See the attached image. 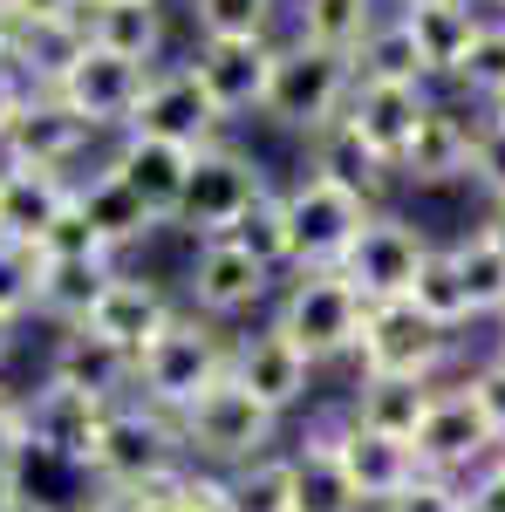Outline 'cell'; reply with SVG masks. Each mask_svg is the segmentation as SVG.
<instances>
[{
	"label": "cell",
	"mask_w": 505,
	"mask_h": 512,
	"mask_svg": "<svg viewBox=\"0 0 505 512\" xmlns=\"http://www.w3.org/2000/svg\"><path fill=\"white\" fill-rule=\"evenodd\" d=\"M185 465H192V458H185L178 417H164V410H151V403L123 396L117 410L103 417V431H96L89 478H96L103 492H137V499H151V492H164Z\"/></svg>",
	"instance_id": "1"
},
{
	"label": "cell",
	"mask_w": 505,
	"mask_h": 512,
	"mask_svg": "<svg viewBox=\"0 0 505 512\" xmlns=\"http://www.w3.org/2000/svg\"><path fill=\"white\" fill-rule=\"evenodd\" d=\"M178 437H185V458L192 465H205V472H239V465H253V458L273 451L280 417L246 383H233V369H226L198 403L178 410Z\"/></svg>",
	"instance_id": "2"
},
{
	"label": "cell",
	"mask_w": 505,
	"mask_h": 512,
	"mask_svg": "<svg viewBox=\"0 0 505 512\" xmlns=\"http://www.w3.org/2000/svg\"><path fill=\"white\" fill-rule=\"evenodd\" d=\"M226 369H233V342H226L212 321H198L192 308H178V321L137 355V383H130V396L151 403V410H164V417H178V410L198 403Z\"/></svg>",
	"instance_id": "3"
},
{
	"label": "cell",
	"mask_w": 505,
	"mask_h": 512,
	"mask_svg": "<svg viewBox=\"0 0 505 512\" xmlns=\"http://www.w3.org/2000/svg\"><path fill=\"white\" fill-rule=\"evenodd\" d=\"M349 96H355V62L349 55H328V48H314V41H301V35L273 41L267 123L301 130V137H321L328 123H342Z\"/></svg>",
	"instance_id": "4"
},
{
	"label": "cell",
	"mask_w": 505,
	"mask_h": 512,
	"mask_svg": "<svg viewBox=\"0 0 505 512\" xmlns=\"http://www.w3.org/2000/svg\"><path fill=\"white\" fill-rule=\"evenodd\" d=\"M362 315H369V301L342 280V267L294 274L287 287H280V301H273V328L308 355L314 369L355 355V342H362Z\"/></svg>",
	"instance_id": "5"
},
{
	"label": "cell",
	"mask_w": 505,
	"mask_h": 512,
	"mask_svg": "<svg viewBox=\"0 0 505 512\" xmlns=\"http://www.w3.org/2000/svg\"><path fill=\"white\" fill-rule=\"evenodd\" d=\"M280 205H287V274H321V267H342L349 260L355 233L369 226V198L342 192V185H328V178H294L287 192H280Z\"/></svg>",
	"instance_id": "6"
},
{
	"label": "cell",
	"mask_w": 505,
	"mask_h": 512,
	"mask_svg": "<svg viewBox=\"0 0 505 512\" xmlns=\"http://www.w3.org/2000/svg\"><path fill=\"white\" fill-rule=\"evenodd\" d=\"M267 192H273V178L253 151H239V144H205L192 158V192H185V219H178V226H192L198 239H226Z\"/></svg>",
	"instance_id": "7"
},
{
	"label": "cell",
	"mask_w": 505,
	"mask_h": 512,
	"mask_svg": "<svg viewBox=\"0 0 505 512\" xmlns=\"http://www.w3.org/2000/svg\"><path fill=\"white\" fill-rule=\"evenodd\" d=\"M437 239L424 226H410L403 212H369V226L355 233L349 260H342V280H349L355 294L376 308V301H410V287H417V267H424V253Z\"/></svg>",
	"instance_id": "8"
},
{
	"label": "cell",
	"mask_w": 505,
	"mask_h": 512,
	"mask_svg": "<svg viewBox=\"0 0 505 512\" xmlns=\"http://www.w3.org/2000/svg\"><path fill=\"white\" fill-rule=\"evenodd\" d=\"M362 376H403V383H437V369L451 362V335L430 328L410 301H376L362 315V342H355Z\"/></svg>",
	"instance_id": "9"
},
{
	"label": "cell",
	"mask_w": 505,
	"mask_h": 512,
	"mask_svg": "<svg viewBox=\"0 0 505 512\" xmlns=\"http://www.w3.org/2000/svg\"><path fill=\"white\" fill-rule=\"evenodd\" d=\"M117 403L89 390H69V383H41V390L21 396V417H28V458H48V465H69V472H89L96 458V431Z\"/></svg>",
	"instance_id": "10"
},
{
	"label": "cell",
	"mask_w": 505,
	"mask_h": 512,
	"mask_svg": "<svg viewBox=\"0 0 505 512\" xmlns=\"http://www.w3.org/2000/svg\"><path fill=\"white\" fill-rule=\"evenodd\" d=\"M219 130H226V117L198 89L192 62H164V69H151L123 137H157V144H178V151H205V144H219Z\"/></svg>",
	"instance_id": "11"
},
{
	"label": "cell",
	"mask_w": 505,
	"mask_h": 512,
	"mask_svg": "<svg viewBox=\"0 0 505 512\" xmlns=\"http://www.w3.org/2000/svg\"><path fill=\"white\" fill-rule=\"evenodd\" d=\"M499 458V437L478 417V403L465 396V383H437V403H430L424 431H417V465L430 478H478Z\"/></svg>",
	"instance_id": "12"
},
{
	"label": "cell",
	"mask_w": 505,
	"mask_h": 512,
	"mask_svg": "<svg viewBox=\"0 0 505 512\" xmlns=\"http://www.w3.org/2000/svg\"><path fill=\"white\" fill-rule=\"evenodd\" d=\"M89 123L55 96V89H28L21 96V110L7 117L0 130V164H35V171H62V178H76L69 164L89 151Z\"/></svg>",
	"instance_id": "13"
},
{
	"label": "cell",
	"mask_w": 505,
	"mask_h": 512,
	"mask_svg": "<svg viewBox=\"0 0 505 512\" xmlns=\"http://www.w3.org/2000/svg\"><path fill=\"white\" fill-rule=\"evenodd\" d=\"M273 294V274L253 260V253H239L233 239H198L192 267H185V301H192L198 321H239L253 315L260 301Z\"/></svg>",
	"instance_id": "14"
},
{
	"label": "cell",
	"mask_w": 505,
	"mask_h": 512,
	"mask_svg": "<svg viewBox=\"0 0 505 512\" xmlns=\"http://www.w3.org/2000/svg\"><path fill=\"white\" fill-rule=\"evenodd\" d=\"M192 158L198 151L157 144V137H123L117 151L103 158V171L151 212V226H178L185 219V192H192Z\"/></svg>",
	"instance_id": "15"
},
{
	"label": "cell",
	"mask_w": 505,
	"mask_h": 512,
	"mask_svg": "<svg viewBox=\"0 0 505 512\" xmlns=\"http://www.w3.org/2000/svg\"><path fill=\"white\" fill-rule=\"evenodd\" d=\"M328 444H335V465H342V478L355 485L362 512H383L389 499H403V492L424 478V465H417L410 444L362 431V424H349V417H328Z\"/></svg>",
	"instance_id": "16"
},
{
	"label": "cell",
	"mask_w": 505,
	"mask_h": 512,
	"mask_svg": "<svg viewBox=\"0 0 505 512\" xmlns=\"http://www.w3.org/2000/svg\"><path fill=\"white\" fill-rule=\"evenodd\" d=\"M144 82H151L144 62H123V55H110V48H82L76 69L55 82V96H62L89 130H130Z\"/></svg>",
	"instance_id": "17"
},
{
	"label": "cell",
	"mask_w": 505,
	"mask_h": 512,
	"mask_svg": "<svg viewBox=\"0 0 505 512\" xmlns=\"http://www.w3.org/2000/svg\"><path fill=\"white\" fill-rule=\"evenodd\" d=\"M192 76L212 96V110L233 117H267V82H273V41H198Z\"/></svg>",
	"instance_id": "18"
},
{
	"label": "cell",
	"mask_w": 505,
	"mask_h": 512,
	"mask_svg": "<svg viewBox=\"0 0 505 512\" xmlns=\"http://www.w3.org/2000/svg\"><path fill=\"white\" fill-rule=\"evenodd\" d=\"M171 321H178V301H171L157 280L123 274V267H117V280L103 287V301L89 308V321H82V328H89L96 342H110L117 355H130V362H137V355L151 349Z\"/></svg>",
	"instance_id": "19"
},
{
	"label": "cell",
	"mask_w": 505,
	"mask_h": 512,
	"mask_svg": "<svg viewBox=\"0 0 505 512\" xmlns=\"http://www.w3.org/2000/svg\"><path fill=\"white\" fill-rule=\"evenodd\" d=\"M233 383H246V390L260 396L273 417H287L294 403H308V390H314V362L267 321L260 335H239V342H233Z\"/></svg>",
	"instance_id": "20"
},
{
	"label": "cell",
	"mask_w": 505,
	"mask_h": 512,
	"mask_svg": "<svg viewBox=\"0 0 505 512\" xmlns=\"http://www.w3.org/2000/svg\"><path fill=\"white\" fill-rule=\"evenodd\" d=\"M430 89H396V82H355L349 110H342V123H349L355 137L376 151V158L396 171V158L410 151V137H417V123L430 117Z\"/></svg>",
	"instance_id": "21"
},
{
	"label": "cell",
	"mask_w": 505,
	"mask_h": 512,
	"mask_svg": "<svg viewBox=\"0 0 505 512\" xmlns=\"http://www.w3.org/2000/svg\"><path fill=\"white\" fill-rule=\"evenodd\" d=\"M478 123L485 117H465L458 103H430V117L417 123L410 151L396 158V178H410V185H424V192L471 178V137H478Z\"/></svg>",
	"instance_id": "22"
},
{
	"label": "cell",
	"mask_w": 505,
	"mask_h": 512,
	"mask_svg": "<svg viewBox=\"0 0 505 512\" xmlns=\"http://www.w3.org/2000/svg\"><path fill=\"white\" fill-rule=\"evenodd\" d=\"M430 403H437V383H403V376H355V396H349V424L376 437H396L417 451V431H424Z\"/></svg>",
	"instance_id": "23"
},
{
	"label": "cell",
	"mask_w": 505,
	"mask_h": 512,
	"mask_svg": "<svg viewBox=\"0 0 505 512\" xmlns=\"http://www.w3.org/2000/svg\"><path fill=\"white\" fill-rule=\"evenodd\" d=\"M48 376H55V383H69V390L103 396V403H123L130 383H137V362L117 355L110 342H96L89 328H62V335H55V349H48Z\"/></svg>",
	"instance_id": "24"
},
{
	"label": "cell",
	"mask_w": 505,
	"mask_h": 512,
	"mask_svg": "<svg viewBox=\"0 0 505 512\" xmlns=\"http://www.w3.org/2000/svg\"><path fill=\"white\" fill-rule=\"evenodd\" d=\"M89 48L82 21H14V55L7 69L28 82V89H55V82L76 69V55Z\"/></svg>",
	"instance_id": "25"
},
{
	"label": "cell",
	"mask_w": 505,
	"mask_h": 512,
	"mask_svg": "<svg viewBox=\"0 0 505 512\" xmlns=\"http://www.w3.org/2000/svg\"><path fill=\"white\" fill-rule=\"evenodd\" d=\"M308 151H314V178H328V185H342V192H355V198H369V205H383V192H389V171L362 137H355L349 123H328L321 137H308Z\"/></svg>",
	"instance_id": "26"
},
{
	"label": "cell",
	"mask_w": 505,
	"mask_h": 512,
	"mask_svg": "<svg viewBox=\"0 0 505 512\" xmlns=\"http://www.w3.org/2000/svg\"><path fill=\"white\" fill-rule=\"evenodd\" d=\"M82 28H89V48H110V55H123V62L157 69V48H164V7H157V0H110V7H89Z\"/></svg>",
	"instance_id": "27"
},
{
	"label": "cell",
	"mask_w": 505,
	"mask_h": 512,
	"mask_svg": "<svg viewBox=\"0 0 505 512\" xmlns=\"http://www.w3.org/2000/svg\"><path fill=\"white\" fill-rule=\"evenodd\" d=\"M110 280H117V260H48V267H41L35 315L55 321V328H82Z\"/></svg>",
	"instance_id": "28"
},
{
	"label": "cell",
	"mask_w": 505,
	"mask_h": 512,
	"mask_svg": "<svg viewBox=\"0 0 505 512\" xmlns=\"http://www.w3.org/2000/svg\"><path fill=\"white\" fill-rule=\"evenodd\" d=\"M410 41H417V55H424L430 82H451V69L465 62L471 35H478V21H485V7L478 0H458V7H417V14H396Z\"/></svg>",
	"instance_id": "29"
},
{
	"label": "cell",
	"mask_w": 505,
	"mask_h": 512,
	"mask_svg": "<svg viewBox=\"0 0 505 512\" xmlns=\"http://www.w3.org/2000/svg\"><path fill=\"white\" fill-rule=\"evenodd\" d=\"M287 458H294V512H362L355 485L342 478V465H335L328 424H314Z\"/></svg>",
	"instance_id": "30"
},
{
	"label": "cell",
	"mask_w": 505,
	"mask_h": 512,
	"mask_svg": "<svg viewBox=\"0 0 505 512\" xmlns=\"http://www.w3.org/2000/svg\"><path fill=\"white\" fill-rule=\"evenodd\" d=\"M383 14H389L383 0H294V35L355 62V48L369 41V28H376Z\"/></svg>",
	"instance_id": "31"
},
{
	"label": "cell",
	"mask_w": 505,
	"mask_h": 512,
	"mask_svg": "<svg viewBox=\"0 0 505 512\" xmlns=\"http://www.w3.org/2000/svg\"><path fill=\"white\" fill-rule=\"evenodd\" d=\"M76 205L89 212V226L103 233V246H110V253H123V246H137L144 233H157V226H151V212H144L137 198L123 192V185L110 178V171H103V164H96L89 178H76Z\"/></svg>",
	"instance_id": "32"
},
{
	"label": "cell",
	"mask_w": 505,
	"mask_h": 512,
	"mask_svg": "<svg viewBox=\"0 0 505 512\" xmlns=\"http://www.w3.org/2000/svg\"><path fill=\"white\" fill-rule=\"evenodd\" d=\"M451 267L465 280V301H471V321H499L505 315V246L485 226L451 239Z\"/></svg>",
	"instance_id": "33"
},
{
	"label": "cell",
	"mask_w": 505,
	"mask_h": 512,
	"mask_svg": "<svg viewBox=\"0 0 505 512\" xmlns=\"http://www.w3.org/2000/svg\"><path fill=\"white\" fill-rule=\"evenodd\" d=\"M355 82H396V89H430L424 55H417V41H410V28H403L396 14H383V21L369 28V41L355 48Z\"/></svg>",
	"instance_id": "34"
},
{
	"label": "cell",
	"mask_w": 505,
	"mask_h": 512,
	"mask_svg": "<svg viewBox=\"0 0 505 512\" xmlns=\"http://www.w3.org/2000/svg\"><path fill=\"white\" fill-rule=\"evenodd\" d=\"M410 308L430 321V328H444V335H458L471 321V301H465V280L451 267V246H430L424 267H417V287H410Z\"/></svg>",
	"instance_id": "35"
},
{
	"label": "cell",
	"mask_w": 505,
	"mask_h": 512,
	"mask_svg": "<svg viewBox=\"0 0 505 512\" xmlns=\"http://www.w3.org/2000/svg\"><path fill=\"white\" fill-rule=\"evenodd\" d=\"M451 89H465L471 103H478V117L505 96V21H499V14H485V21H478L465 62L451 69Z\"/></svg>",
	"instance_id": "36"
},
{
	"label": "cell",
	"mask_w": 505,
	"mask_h": 512,
	"mask_svg": "<svg viewBox=\"0 0 505 512\" xmlns=\"http://www.w3.org/2000/svg\"><path fill=\"white\" fill-rule=\"evenodd\" d=\"M226 499H233V512H294V458L267 451V458L226 472Z\"/></svg>",
	"instance_id": "37"
},
{
	"label": "cell",
	"mask_w": 505,
	"mask_h": 512,
	"mask_svg": "<svg viewBox=\"0 0 505 512\" xmlns=\"http://www.w3.org/2000/svg\"><path fill=\"white\" fill-rule=\"evenodd\" d=\"M280 0H192L198 41H273Z\"/></svg>",
	"instance_id": "38"
},
{
	"label": "cell",
	"mask_w": 505,
	"mask_h": 512,
	"mask_svg": "<svg viewBox=\"0 0 505 512\" xmlns=\"http://www.w3.org/2000/svg\"><path fill=\"white\" fill-rule=\"evenodd\" d=\"M226 239H233L239 253H253L267 274H287V205H280V192L260 198V205H253Z\"/></svg>",
	"instance_id": "39"
},
{
	"label": "cell",
	"mask_w": 505,
	"mask_h": 512,
	"mask_svg": "<svg viewBox=\"0 0 505 512\" xmlns=\"http://www.w3.org/2000/svg\"><path fill=\"white\" fill-rule=\"evenodd\" d=\"M41 246H21V239H0V315L21 321L35 315V294H41Z\"/></svg>",
	"instance_id": "40"
},
{
	"label": "cell",
	"mask_w": 505,
	"mask_h": 512,
	"mask_svg": "<svg viewBox=\"0 0 505 512\" xmlns=\"http://www.w3.org/2000/svg\"><path fill=\"white\" fill-rule=\"evenodd\" d=\"M35 246H41V260H117V253L103 246V233L89 226V212L76 205V192H69V205L55 212V226H48Z\"/></svg>",
	"instance_id": "41"
},
{
	"label": "cell",
	"mask_w": 505,
	"mask_h": 512,
	"mask_svg": "<svg viewBox=\"0 0 505 512\" xmlns=\"http://www.w3.org/2000/svg\"><path fill=\"white\" fill-rule=\"evenodd\" d=\"M151 512H233V499H226V472L185 465L164 492H151Z\"/></svg>",
	"instance_id": "42"
},
{
	"label": "cell",
	"mask_w": 505,
	"mask_h": 512,
	"mask_svg": "<svg viewBox=\"0 0 505 512\" xmlns=\"http://www.w3.org/2000/svg\"><path fill=\"white\" fill-rule=\"evenodd\" d=\"M28 485V417H21V396L0 390V499H14Z\"/></svg>",
	"instance_id": "43"
},
{
	"label": "cell",
	"mask_w": 505,
	"mask_h": 512,
	"mask_svg": "<svg viewBox=\"0 0 505 512\" xmlns=\"http://www.w3.org/2000/svg\"><path fill=\"white\" fill-rule=\"evenodd\" d=\"M471 185L492 198V205H505V123H478V137H471Z\"/></svg>",
	"instance_id": "44"
},
{
	"label": "cell",
	"mask_w": 505,
	"mask_h": 512,
	"mask_svg": "<svg viewBox=\"0 0 505 512\" xmlns=\"http://www.w3.org/2000/svg\"><path fill=\"white\" fill-rule=\"evenodd\" d=\"M465 396L478 403V417L492 424V437H499V451H505V355H499V349H492V355H485V362L465 376Z\"/></svg>",
	"instance_id": "45"
},
{
	"label": "cell",
	"mask_w": 505,
	"mask_h": 512,
	"mask_svg": "<svg viewBox=\"0 0 505 512\" xmlns=\"http://www.w3.org/2000/svg\"><path fill=\"white\" fill-rule=\"evenodd\" d=\"M383 512H471V506H465V485H458V478H430L424 472L403 499H389Z\"/></svg>",
	"instance_id": "46"
},
{
	"label": "cell",
	"mask_w": 505,
	"mask_h": 512,
	"mask_svg": "<svg viewBox=\"0 0 505 512\" xmlns=\"http://www.w3.org/2000/svg\"><path fill=\"white\" fill-rule=\"evenodd\" d=\"M465 506L471 512H505V465L492 458L478 478H465Z\"/></svg>",
	"instance_id": "47"
},
{
	"label": "cell",
	"mask_w": 505,
	"mask_h": 512,
	"mask_svg": "<svg viewBox=\"0 0 505 512\" xmlns=\"http://www.w3.org/2000/svg\"><path fill=\"white\" fill-rule=\"evenodd\" d=\"M14 7V21H82L89 14V0H7Z\"/></svg>",
	"instance_id": "48"
},
{
	"label": "cell",
	"mask_w": 505,
	"mask_h": 512,
	"mask_svg": "<svg viewBox=\"0 0 505 512\" xmlns=\"http://www.w3.org/2000/svg\"><path fill=\"white\" fill-rule=\"evenodd\" d=\"M76 512H151V499H137V492H103V485H96V499H82Z\"/></svg>",
	"instance_id": "49"
},
{
	"label": "cell",
	"mask_w": 505,
	"mask_h": 512,
	"mask_svg": "<svg viewBox=\"0 0 505 512\" xmlns=\"http://www.w3.org/2000/svg\"><path fill=\"white\" fill-rule=\"evenodd\" d=\"M21 96H28V82L14 76V69H0V130H7V117L21 110Z\"/></svg>",
	"instance_id": "50"
},
{
	"label": "cell",
	"mask_w": 505,
	"mask_h": 512,
	"mask_svg": "<svg viewBox=\"0 0 505 512\" xmlns=\"http://www.w3.org/2000/svg\"><path fill=\"white\" fill-rule=\"evenodd\" d=\"M0 512H55V506H48V499H35V492H28V485H21V492H14V499H0Z\"/></svg>",
	"instance_id": "51"
},
{
	"label": "cell",
	"mask_w": 505,
	"mask_h": 512,
	"mask_svg": "<svg viewBox=\"0 0 505 512\" xmlns=\"http://www.w3.org/2000/svg\"><path fill=\"white\" fill-rule=\"evenodd\" d=\"M7 55H14V7L0 0V69H7Z\"/></svg>",
	"instance_id": "52"
},
{
	"label": "cell",
	"mask_w": 505,
	"mask_h": 512,
	"mask_svg": "<svg viewBox=\"0 0 505 512\" xmlns=\"http://www.w3.org/2000/svg\"><path fill=\"white\" fill-rule=\"evenodd\" d=\"M389 14H417V7H458V0H383Z\"/></svg>",
	"instance_id": "53"
},
{
	"label": "cell",
	"mask_w": 505,
	"mask_h": 512,
	"mask_svg": "<svg viewBox=\"0 0 505 512\" xmlns=\"http://www.w3.org/2000/svg\"><path fill=\"white\" fill-rule=\"evenodd\" d=\"M14 328H21V321H7V315H0V369H7V355H14Z\"/></svg>",
	"instance_id": "54"
},
{
	"label": "cell",
	"mask_w": 505,
	"mask_h": 512,
	"mask_svg": "<svg viewBox=\"0 0 505 512\" xmlns=\"http://www.w3.org/2000/svg\"><path fill=\"white\" fill-rule=\"evenodd\" d=\"M485 233H492V239L505 246V205H492V212H485Z\"/></svg>",
	"instance_id": "55"
},
{
	"label": "cell",
	"mask_w": 505,
	"mask_h": 512,
	"mask_svg": "<svg viewBox=\"0 0 505 512\" xmlns=\"http://www.w3.org/2000/svg\"><path fill=\"white\" fill-rule=\"evenodd\" d=\"M485 117H492V123H505V96H499V103H492V110H485Z\"/></svg>",
	"instance_id": "56"
},
{
	"label": "cell",
	"mask_w": 505,
	"mask_h": 512,
	"mask_svg": "<svg viewBox=\"0 0 505 512\" xmlns=\"http://www.w3.org/2000/svg\"><path fill=\"white\" fill-rule=\"evenodd\" d=\"M485 14H499V21H505V0H485Z\"/></svg>",
	"instance_id": "57"
},
{
	"label": "cell",
	"mask_w": 505,
	"mask_h": 512,
	"mask_svg": "<svg viewBox=\"0 0 505 512\" xmlns=\"http://www.w3.org/2000/svg\"><path fill=\"white\" fill-rule=\"evenodd\" d=\"M499 355H505V315H499Z\"/></svg>",
	"instance_id": "58"
},
{
	"label": "cell",
	"mask_w": 505,
	"mask_h": 512,
	"mask_svg": "<svg viewBox=\"0 0 505 512\" xmlns=\"http://www.w3.org/2000/svg\"><path fill=\"white\" fill-rule=\"evenodd\" d=\"M89 7H110V0H89Z\"/></svg>",
	"instance_id": "59"
},
{
	"label": "cell",
	"mask_w": 505,
	"mask_h": 512,
	"mask_svg": "<svg viewBox=\"0 0 505 512\" xmlns=\"http://www.w3.org/2000/svg\"><path fill=\"white\" fill-rule=\"evenodd\" d=\"M499 465H505V451H499Z\"/></svg>",
	"instance_id": "60"
}]
</instances>
